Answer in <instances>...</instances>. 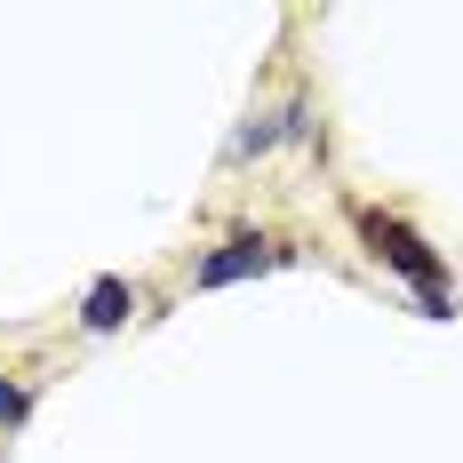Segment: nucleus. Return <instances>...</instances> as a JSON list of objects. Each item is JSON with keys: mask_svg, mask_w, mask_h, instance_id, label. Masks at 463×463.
<instances>
[{"mask_svg": "<svg viewBox=\"0 0 463 463\" xmlns=\"http://www.w3.org/2000/svg\"><path fill=\"white\" fill-rule=\"evenodd\" d=\"M360 240H368V256H375V264H392V272L408 279L416 296L448 288V264H439V248H431L416 224H400V216H383V208H360Z\"/></svg>", "mask_w": 463, "mask_h": 463, "instance_id": "f257e3e1", "label": "nucleus"}, {"mask_svg": "<svg viewBox=\"0 0 463 463\" xmlns=\"http://www.w3.org/2000/svg\"><path fill=\"white\" fill-rule=\"evenodd\" d=\"M296 248L288 240H272V232H232L224 248H208L200 264H192V288H232V279H256L272 272V264H288Z\"/></svg>", "mask_w": 463, "mask_h": 463, "instance_id": "f03ea898", "label": "nucleus"}, {"mask_svg": "<svg viewBox=\"0 0 463 463\" xmlns=\"http://www.w3.org/2000/svg\"><path fill=\"white\" fill-rule=\"evenodd\" d=\"M128 312H137V288H128L120 272L89 279V296H80V327H89V335H112V327H128Z\"/></svg>", "mask_w": 463, "mask_h": 463, "instance_id": "7ed1b4c3", "label": "nucleus"}, {"mask_svg": "<svg viewBox=\"0 0 463 463\" xmlns=\"http://www.w3.org/2000/svg\"><path fill=\"white\" fill-rule=\"evenodd\" d=\"M24 416H33V392L24 383H0V431H16Z\"/></svg>", "mask_w": 463, "mask_h": 463, "instance_id": "39448f33", "label": "nucleus"}, {"mask_svg": "<svg viewBox=\"0 0 463 463\" xmlns=\"http://www.w3.org/2000/svg\"><path fill=\"white\" fill-rule=\"evenodd\" d=\"M279 137H288V128H279V112H256V120L232 137V160H256V152H272Z\"/></svg>", "mask_w": 463, "mask_h": 463, "instance_id": "20e7f679", "label": "nucleus"}]
</instances>
